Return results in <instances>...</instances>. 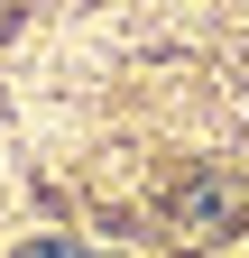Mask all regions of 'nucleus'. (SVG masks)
<instances>
[{
	"label": "nucleus",
	"mask_w": 249,
	"mask_h": 258,
	"mask_svg": "<svg viewBox=\"0 0 249 258\" xmlns=\"http://www.w3.org/2000/svg\"><path fill=\"white\" fill-rule=\"evenodd\" d=\"M28 258H83L74 240H37V249H28Z\"/></svg>",
	"instance_id": "obj_1"
}]
</instances>
